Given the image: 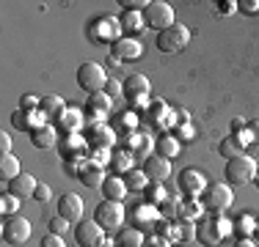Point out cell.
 Returning <instances> with one entry per match:
<instances>
[{
    "label": "cell",
    "instance_id": "6da1fadb",
    "mask_svg": "<svg viewBox=\"0 0 259 247\" xmlns=\"http://www.w3.org/2000/svg\"><path fill=\"white\" fill-rule=\"evenodd\" d=\"M232 231H234L232 220L221 217V214H209V217H201L199 225H196V242L204 247H215L224 242Z\"/></svg>",
    "mask_w": 259,
    "mask_h": 247
},
{
    "label": "cell",
    "instance_id": "7a4b0ae2",
    "mask_svg": "<svg viewBox=\"0 0 259 247\" xmlns=\"http://www.w3.org/2000/svg\"><path fill=\"white\" fill-rule=\"evenodd\" d=\"M256 157H248V154H237V157L226 159L224 176L229 181V187H243V184H251L256 176Z\"/></svg>",
    "mask_w": 259,
    "mask_h": 247
},
{
    "label": "cell",
    "instance_id": "3957f363",
    "mask_svg": "<svg viewBox=\"0 0 259 247\" xmlns=\"http://www.w3.org/2000/svg\"><path fill=\"white\" fill-rule=\"evenodd\" d=\"M108 69L100 66L97 60H85V64L77 66V85L85 91V94H100L108 85Z\"/></svg>",
    "mask_w": 259,
    "mask_h": 247
},
{
    "label": "cell",
    "instance_id": "277c9868",
    "mask_svg": "<svg viewBox=\"0 0 259 247\" xmlns=\"http://www.w3.org/2000/svg\"><path fill=\"white\" fill-rule=\"evenodd\" d=\"M188 41H190V28L188 25H171L168 30H160L157 33V39H155V44L160 52H165V55H177V52H182L185 47H188Z\"/></svg>",
    "mask_w": 259,
    "mask_h": 247
},
{
    "label": "cell",
    "instance_id": "5b68a950",
    "mask_svg": "<svg viewBox=\"0 0 259 247\" xmlns=\"http://www.w3.org/2000/svg\"><path fill=\"white\" fill-rule=\"evenodd\" d=\"M94 220L97 225H102V231H121V225H124L127 220V212H124V203H116V201H105L94 209Z\"/></svg>",
    "mask_w": 259,
    "mask_h": 247
},
{
    "label": "cell",
    "instance_id": "8992f818",
    "mask_svg": "<svg viewBox=\"0 0 259 247\" xmlns=\"http://www.w3.org/2000/svg\"><path fill=\"white\" fill-rule=\"evenodd\" d=\"M89 36H91V41H94V44H110V47H113L116 41L124 36V30H121L119 17H100V20L91 22Z\"/></svg>",
    "mask_w": 259,
    "mask_h": 247
},
{
    "label": "cell",
    "instance_id": "52a82bcc",
    "mask_svg": "<svg viewBox=\"0 0 259 247\" xmlns=\"http://www.w3.org/2000/svg\"><path fill=\"white\" fill-rule=\"evenodd\" d=\"M144 22L149 30H157V33L160 30H168L171 25H177L171 3H165V0H149V6L144 11Z\"/></svg>",
    "mask_w": 259,
    "mask_h": 247
},
{
    "label": "cell",
    "instance_id": "ba28073f",
    "mask_svg": "<svg viewBox=\"0 0 259 247\" xmlns=\"http://www.w3.org/2000/svg\"><path fill=\"white\" fill-rule=\"evenodd\" d=\"M201 203H204L207 212L221 214L234 203V193H232L229 184H209V187L204 190V195H201Z\"/></svg>",
    "mask_w": 259,
    "mask_h": 247
},
{
    "label": "cell",
    "instance_id": "9c48e42d",
    "mask_svg": "<svg viewBox=\"0 0 259 247\" xmlns=\"http://www.w3.org/2000/svg\"><path fill=\"white\" fill-rule=\"evenodd\" d=\"M0 233H3L6 244H25L30 239V220L20 217V214H11V217H3V225H0Z\"/></svg>",
    "mask_w": 259,
    "mask_h": 247
},
{
    "label": "cell",
    "instance_id": "30bf717a",
    "mask_svg": "<svg viewBox=\"0 0 259 247\" xmlns=\"http://www.w3.org/2000/svg\"><path fill=\"white\" fill-rule=\"evenodd\" d=\"M113 107V99H110L105 91L100 94H89L85 99V127H97V124H105V115Z\"/></svg>",
    "mask_w": 259,
    "mask_h": 247
},
{
    "label": "cell",
    "instance_id": "8fae6325",
    "mask_svg": "<svg viewBox=\"0 0 259 247\" xmlns=\"http://www.w3.org/2000/svg\"><path fill=\"white\" fill-rule=\"evenodd\" d=\"M177 184H180V193L185 198H201V195H204V190L209 187L204 173L196 170V168H185L180 173V178H177Z\"/></svg>",
    "mask_w": 259,
    "mask_h": 247
},
{
    "label": "cell",
    "instance_id": "7c38bea8",
    "mask_svg": "<svg viewBox=\"0 0 259 247\" xmlns=\"http://www.w3.org/2000/svg\"><path fill=\"white\" fill-rule=\"evenodd\" d=\"M105 239L102 225H97V220H80L75 225V242L80 247H100Z\"/></svg>",
    "mask_w": 259,
    "mask_h": 247
},
{
    "label": "cell",
    "instance_id": "4fadbf2b",
    "mask_svg": "<svg viewBox=\"0 0 259 247\" xmlns=\"http://www.w3.org/2000/svg\"><path fill=\"white\" fill-rule=\"evenodd\" d=\"M58 214L77 225V222L83 220V198L75 195V193H64L58 201Z\"/></svg>",
    "mask_w": 259,
    "mask_h": 247
},
{
    "label": "cell",
    "instance_id": "5bb4252c",
    "mask_svg": "<svg viewBox=\"0 0 259 247\" xmlns=\"http://www.w3.org/2000/svg\"><path fill=\"white\" fill-rule=\"evenodd\" d=\"M110 55H113V58H119L121 64H124V60H138L141 55H144V47H141V41H138V39L121 36V39L116 41L113 47H110Z\"/></svg>",
    "mask_w": 259,
    "mask_h": 247
},
{
    "label": "cell",
    "instance_id": "9a60e30c",
    "mask_svg": "<svg viewBox=\"0 0 259 247\" xmlns=\"http://www.w3.org/2000/svg\"><path fill=\"white\" fill-rule=\"evenodd\" d=\"M152 94V83L149 77H144V74H130L124 80V96L133 102V99H149Z\"/></svg>",
    "mask_w": 259,
    "mask_h": 247
},
{
    "label": "cell",
    "instance_id": "2e32d148",
    "mask_svg": "<svg viewBox=\"0 0 259 247\" xmlns=\"http://www.w3.org/2000/svg\"><path fill=\"white\" fill-rule=\"evenodd\" d=\"M163 220L157 212V206H149V203H141V206L133 209V228H141V231H146V228L157 225V222Z\"/></svg>",
    "mask_w": 259,
    "mask_h": 247
},
{
    "label": "cell",
    "instance_id": "e0dca14e",
    "mask_svg": "<svg viewBox=\"0 0 259 247\" xmlns=\"http://www.w3.org/2000/svg\"><path fill=\"white\" fill-rule=\"evenodd\" d=\"M144 173L149 176V181H165L171 176V159H163L157 154H152L144 162Z\"/></svg>",
    "mask_w": 259,
    "mask_h": 247
},
{
    "label": "cell",
    "instance_id": "ac0fdd59",
    "mask_svg": "<svg viewBox=\"0 0 259 247\" xmlns=\"http://www.w3.org/2000/svg\"><path fill=\"white\" fill-rule=\"evenodd\" d=\"M30 146L39 148V151H47V148L58 146V132H55L53 124H45V127L33 129V132H30Z\"/></svg>",
    "mask_w": 259,
    "mask_h": 247
},
{
    "label": "cell",
    "instance_id": "d6986e66",
    "mask_svg": "<svg viewBox=\"0 0 259 247\" xmlns=\"http://www.w3.org/2000/svg\"><path fill=\"white\" fill-rule=\"evenodd\" d=\"M77 178L85 184V187H91V190H102V184H105V178H108V176H105V168L91 165L89 157H85V162H83V168H80Z\"/></svg>",
    "mask_w": 259,
    "mask_h": 247
},
{
    "label": "cell",
    "instance_id": "ffe728a7",
    "mask_svg": "<svg viewBox=\"0 0 259 247\" xmlns=\"http://www.w3.org/2000/svg\"><path fill=\"white\" fill-rule=\"evenodd\" d=\"M6 193H11V195H17V198H33V193H36V187H39V181H36L30 173H20V176L14 178V181H9L6 184Z\"/></svg>",
    "mask_w": 259,
    "mask_h": 247
},
{
    "label": "cell",
    "instance_id": "44dd1931",
    "mask_svg": "<svg viewBox=\"0 0 259 247\" xmlns=\"http://www.w3.org/2000/svg\"><path fill=\"white\" fill-rule=\"evenodd\" d=\"M116 143V132L105 124H97V127H89V146L91 148H110Z\"/></svg>",
    "mask_w": 259,
    "mask_h": 247
},
{
    "label": "cell",
    "instance_id": "7402d4cb",
    "mask_svg": "<svg viewBox=\"0 0 259 247\" xmlns=\"http://www.w3.org/2000/svg\"><path fill=\"white\" fill-rule=\"evenodd\" d=\"M85 146H89V140L80 138V132H69L64 140H61V157H66V159L85 157Z\"/></svg>",
    "mask_w": 259,
    "mask_h": 247
},
{
    "label": "cell",
    "instance_id": "603a6c76",
    "mask_svg": "<svg viewBox=\"0 0 259 247\" xmlns=\"http://www.w3.org/2000/svg\"><path fill=\"white\" fill-rule=\"evenodd\" d=\"M127 184H124V178L121 176H108L105 178V184H102V198L105 201H116V203H121L127 198Z\"/></svg>",
    "mask_w": 259,
    "mask_h": 247
},
{
    "label": "cell",
    "instance_id": "cb8c5ba5",
    "mask_svg": "<svg viewBox=\"0 0 259 247\" xmlns=\"http://www.w3.org/2000/svg\"><path fill=\"white\" fill-rule=\"evenodd\" d=\"M119 22H121V30H124V36H130V39H135L138 33H144V30H146L144 11H124V14L119 17Z\"/></svg>",
    "mask_w": 259,
    "mask_h": 247
},
{
    "label": "cell",
    "instance_id": "d4e9b609",
    "mask_svg": "<svg viewBox=\"0 0 259 247\" xmlns=\"http://www.w3.org/2000/svg\"><path fill=\"white\" fill-rule=\"evenodd\" d=\"M58 124H61L64 132H80V129L85 127V113L80 107H66L64 113H61Z\"/></svg>",
    "mask_w": 259,
    "mask_h": 247
},
{
    "label": "cell",
    "instance_id": "484cf974",
    "mask_svg": "<svg viewBox=\"0 0 259 247\" xmlns=\"http://www.w3.org/2000/svg\"><path fill=\"white\" fill-rule=\"evenodd\" d=\"M155 154L163 159H174L177 154H180V140L171 132H163L160 138H155Z\"/></svg>",
    "mask_w": 259,
    "mask_h": 247
},
{
    "label": "cell",
    "instance_id": "4316f807",
    "mask_svg": "<svg viewBox=\"0 0 259 247\" xmlns=\"http://www.w3.org/2000/svg\"><path fill=\"white\" fill-rule=\"evenodd\" d=\"M20 157L17 154H6V157H0V181L9 184L14 181L17 176H20Z\"/></svg>",
    "mask_w": 259,
    "mask_h": 247
},
{
    "label": "cell",
    "instance_id": "83f0119b",
    "mask_svg": "<svg viewBox=\"0 0 259 247\" xmlns=\"http://www.w3.org/2000/svg\"><path fill=\"white\" fill-rule=\"evenodd\" d=\"M116 247H144V231L141 228H121L116 236Z\"/></svg>",
    "mask_w": 259,
    "mask_h": 247
},
{
    "label": "cell",
    "instance_id": "f1b7e54d",
    "mask_svg": "<svg viewBox=\"0 0 259 247\" xmlns=\"http://www.w3.org/2000/svg\"><path fill=\"white\" fill-rule=\"evenodd\" d=\"M124 184H127V190L130 193H144L146 187H149V176L144 173V168H133L130 173H124Z\"/></svg>",
    "mask_w": 259,
    "mask_h": 247
},
{
    "label": "cell",
    "instance_id": "f546056e",
    "mask_svg": "<svg viewBox=\"0 0 259 247\" xmlns=\"http://www.w3.org/2000/svg\"><path fill=\"white\" fill-rule=\"evenodd\" d=\"M39 110L47 115V118H61V113L66 110V104H64V99H61V96H55V94H47V96H41V104H39Z\"/></svg>",
    "mask_w": 259,
    "mask_h": 247
},
{
    "label": "cell",
    "instance_id": "4dcf8cb0",
    "mask_svg": "<svg viewBox=\"0 0 259 247\" xmlns=\"http://www.w3.org/2000/svg\"><path fill=\"white\" fill-rule=\"evenodd\" d=\"M204 214V203L201 198H185L180 203V220H199Z\"/></svg>",
    "mask_w": 259,
    "mask_h": 247
},
{
    "label": "cell",
    "instance_id": "1f68e13d",
    "mask_svg": "<svg viewBox=\"0 0 259 247\" xmlns=\"http://www.w3.org/2000/svg\"><path fill=\"white\" fill-rule=\"evenodd\" d=\"M133 154L127 151V148H121V151H113V157H110V168L116 170V176H124V173L133 170Z\"/></svg>",
    "mask_w": 259,
    "mask_h": 247
},
{
    "label": "cell",
    "instance_id": "d6a6232c",
    "mask_svg": "<svg viewBox=\"0 0 259 247\" xmlns=\"http://www.w3.org/2000/svg\"><path fill=\"white\" fill-rule=\"evenodd\" d=\"M234 225V233H237V239H251L256 231V217H251V214H240L237 220H232Z\"/></svg>",
    "mask_w": 259,
    "mask_h": 247
},
{
    "label": "cell",
    "instance_id": "836d02e7",
    "mask_svg": "<svg viewBox=\"0 0 259 247\" xmlns=\"http://www.w3.org/2000/svg\"><path fill=\"white\" fill-rule=\"evenodd\" d=\"M243 143H240V138L237 135H229V138H224L221 140V146H218V154L224 159H232V157H237V154H243Z\"/></svg>",
    "mask_w": 259,
    "mask_h": 247
},
{
    "label": "cell",
    "instance_id": "e575fe53",
    "mask_svg": "<svg viewBox=\"0 0 259 247\" xmlns=\"http://www.w3.org/2000/svg\"><path fill=\"white\" fill-rule=\"evenodd\" d=\"M144 195H146V203L149 206H160V203L165 201V187H163V181H149V187L144 190Z\"/></svg>",
    "mask_w": 259,
    "mask_h": 247
},
{
    "label": "cell",
    "instance_id": "d590c367",
    "mask_svg": "<svg viewBox=\"0 0 259 247\" xmlns=\"http://www.w3.org/2000/svg\"><path fill=\"white\" fill-rule=\"evenodd\" d=\"M20 201H22V198H17V195H11V193L0 195V212H3V217H11V214L20 212Z\"/></svg>",
    "mask_w": 259,
    "mask_h": 247
},
{
    "label": "cell",
    "instance_id": "8d00e7d4",
    "mask_svg": "<svg viewBox=\"0 0 259 247\" xmlns=\"http://www.w3.org/2000/svg\"><path fill=\"white\" fill-rule=\"evenodd\" d=\"M157 212H160V217H163V220H180V201L165 198V201L157 206Z\"/></svg>",
    "mask_w": 259,
    "mask_h": 247
},
{
    "label": "cell",
    "instance_id": "74e56055",
    "mask_svg": "<svg viewBox=\"0 0 259 247\" xmlns=\"http://www.w3.org/2000/svg\"><path fill=\"white\" fill-rule=\"evenodd\" d=\"M110 157H113L110 148H91V151H89V162L91 165H100V168L110 165Z\"/></svg>",
    "mask_w": 259,
    "mask_h": 247
},
{
    "label": "cell",
    "instance_id": "f35d334b",
    "mask_svg": "<svg viewBox=\"0 0 259 247\" xmlns=\"http://www.w3.org/2000/svg\"><path fill=\"white\" fill-rule=\"evenodd\" d=\"M69 225H72L69 220H64L61 214H55V217L50 220V233H58V236H64V233L69 231Z\"/></svg>",
    "mask_w": 259,
    "mask_h": 247
},
{
    "label": "cell",
    "instance_id": "ab89813d",
    "mask_svg": "<svg viewBox=\"0 0 259 247\" xmlns=\"http://www.w3.org/2000/svg\"><path fill=\"white\" fill-rule=\"evenodd\" d=\"M119 124L124 129H130V132H135V129H138V115H135V110H124L121 118H119Z\"/></svg>",
    "mask_w": 259,
    "mask_h": 247
},
{
    "label": "cell",
    "instance_id": "60d3db41",
    "mask_svg": "<svg viewBox=\"0 0 259 247\" xmlns=\"http://www.w3.org/2000/svg\"><path fill=\"white\" fill-rule=\"evenodd\" d=\"M105 94H108L110 99L121 96V94H124V83H121V80H116V77H110L108 85H105Z\"/></svg>",
    "mask_w": 259,
    "mask_h": 247
},
{
    "label": "cell",
    "instance_id": "b9f144b4",
    "mask_svg": "<svg viewBox=\"0 0 259 247\" xmlns=\"http://www.w3.org/2000/svg\"><path fill=\"white\" fill-rule=\"evenodd\" d=\"M171 135H174L177 140H193V127H190V124H180V127L171 129Z\"/></svg>",
    "mask_w": 259,
    "mask_h": 247
},
{
    "label": "cell",
    "instance_id": "7bdbcfd3",
    "mask_svg": "<svg viewBox=\"0 0 259 247\" xmlns=\"http://www.w3.org/2000/svg\"><path fill=\"white\" fill-rule=\"evenodd\" d=\"M50 198H53V190L39 181V187H36V193H33V201L36 203H50Z\"/></svg>",
    "mask_w": 259,
    "mask_h": 247
},
{
    "label": "cell",
    "instance_id": "ee69618b",
    "mask_svg": "<svg viewBox=\"0 0 259 247\" xmlns=\"http://www.w3.org/2000/svg\"><path fill=\"white\" fill-rule=\"evenodd\" d=\"M119 6H121L124 11H146L149 0H119Z\"/></svg>",
    "mask_w": 259,
    "mask_h": 247
},
{
    "label": "cell",
    "instance_id": "f6af8a7d",
    "mask_svg": "<svg viewBox=\"0 0 259 247\" xmlns=\"http://www.w3.org/2000/svg\"><path fill=\"white\" fill-rule=\"evenodd\" d=\"M237 11H243V14H259V0H237Z\"/></svg>",
    "mask_w": 259,
    "mask_h": 247
},
{
    "label": "cell",
    "instance_id": "bcb514c9",
    "mask_svg": "<svg viewBox=\"0 0 259 247\" xmlns=\"http://www.w3.org/2000/svg\"><path fill=\"white\" fill-rule=\"evenodd\" d=\"M39 104H41V96H33V94H25L20 99V107L22 110H39Z\"/></svg>",
    "mask_w": 259,
    "mask_h": 247
},
{
    "label": "cell",
    "instance_id": "7dc6e473",
    "mask_svg": "<svg viewBox=\"0 0 259 247\" xmlns=\"http://www.w3.org/2000/svg\"><path fill=\"white\" fill-rule=\"evenodd\" d=\"M39 247H66V242H64V236H58V233H47V236L39 242Z\"/></svg>",
    "mask_w": 259,
    "mask_h": 247
},
{
    "label": "cell",
    "instance_id": "c3c4849f",
    "mask_svg": "<svg viewBox=\"0 0 259 247\" xmlns=\"http://www.w3.org/2000/svg\"><path fill=\"white\" fill-rule=\"evenodd\" d=\"M234 11H237V3H234V0H221L218 3V14L229 17V14H234Z\"/></svg>",
    "mask_w": 259,
    "mask_h": 247
},
{
    "label": "cell",
    "instance_id": "681fc988",
    "mask_svg": "<svg viewBox=\"0 0 259 247\" xmlns=\"http://www.w3.org/2000/svg\"><path fill=\"white\" fill-rule=\"evenodd\" d=\"M6 154H11V138L9 132H0V157H6Z\"/></svg>",
    "mask_w": 259,
    "mask_h": 247
},
{
    "label": "cell",
    "instance_id": "f907efd6",
    "mask_svg": "<svg viewBox=\"0 0 259 247\" xmlns=\"http://www.w3.org/2000/svg\"><path fill=\"white\" fill-rule=\"evenodd\" d=\"M237 138H240V143H243V146H251V143L256 140V138H254V132H251L248 127H245L243 132H237Z\"/></svg>",
    "mask_w": 259,
    "mask_h": 247
},
{
    "label": "cell",
    "instance_id": "816d5d0a",
    "mask_svg": "<svg viewBox=\"0 0 259 247\" xmlns=\"http://www.w3.org/2000/svg\"><path fill=\"white\" fill-rule=\"evenodd\" d=\"M245 127H248V124H245L243 118H234V121H232V135H237V132H243V129H245Z\"/></svg>",
    "mask_w": 259,
    "mask_h": 247
},
{
    "label": "cell",
    "instance_id": "f5cc1de1",
    "mask_svg": "<svg viewBox=\"0 0 259 247\" xmlns=\"http://www.w3.org/2000/svg\"><path fill=\"white\" fill-rule=\"evenodd\" d=\"M232 247H259L254 239H234V244Z\"/></svg>",
    "mask_w": 259,
    "mask_h": 247
},
{
    "label": "cell",
    "instance_id": "db71d44e",
    "mask_svg": "<svg viewBox=\"0 0 259 247\" xmlns=\"http://www.w3.org/2000/svg\"><path fill=\"white\" fill-rule=\"evenodd\" d=\"M155 244H157V247H171L168 242H165V239H155Z\"/></svg>",
    "mask_w": 259,
    "mask_h": 247
},
{
    "label": "cell",
    "instance_id": "11a10c76",
    "mask_svg": "<svg viewBox=\"0 0 259 247\" xmlns=\"http://www.w3.org/2000/svg\"><path fill=\"white\" fill-rule=\"evenodd\" d=\"M254 187L259 190V168H256V176H254Z\"/></svg>",
    "mask_w": 259,
    "mask_h": 247
},
{
    "label": "cell",
    "instance_id": "9f6ffc18",
    "mask_svg": "<svg viewBox=\"0 0 259 247\" xmlns=\"http://www.w3.org/2000/svg\"><path fill=\"white\" fill-rule=\"evenodd\" d=\"M254 236H256V242H259V220H256V231H254Z\"/></svg>",
    "mask_w": 259,
    "mask_h": 247
},
{
    "label": "cell",
    "instance_id": "6f0895ef",
    "mask_svg": "<svg viewBox=\"0 0 259 247\" xmlns=\"http://www.w3.org/2000/svg\"><path fill=\"white\" fill-rule=\"evenodd\" d=\"M256 159H259V157H256Z\"/></svg>",
    "mask_w": 259,
    "mask_h": 247
}]
</instances>
